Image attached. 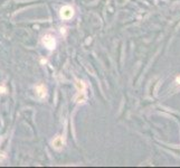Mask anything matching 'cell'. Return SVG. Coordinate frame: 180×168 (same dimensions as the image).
Instances as JSON below:
<instances>
[{"instance_id": "obj_1", "label": "cell", "mask_w": 180, "mask_h": 168, "mask_svg": "<svg viewBox=\"0 0 180 168\" xmlns=\"http://www.w3.org/2000/svg\"><path fill=\"white\" fill-rule=\"evenodd\" d=\"M74 13H75V11H74V9H73L71 6H64V7L61 9V11H59L61 18L64 19V20H68V19L73 18Z\"/></svg>"}, {"instance_id": "obj_2", "label": "cell", "mask_w": 180, "mask_h": 168, "mask_svg": "<svg viewBox=\"0 0 180 168\" xmlns=\"http://www.w3.org/2000/svg\"><path fill=\"white\" fill-rule=\"evenodd\" d=\"M43 44L45 45L46 48H48L49 51L54 50L56 47V40L51 35H45L43 37Z\"/></svg>"}, {"instance_id": "obj_3", "label": "cell", "mask_w": 180, "mask_h": 168, "mask_svg": "<svg viewBox=\"0 0 180 168\" xmlns=\"http://www.w3.org/2000/svg\"><path fill=\"white\" fill-rule=\"evenodd\" d=\"M64 147V138L61 136H57L54 140H53V148L56 150H61Z\"/></svg>"}, {"instance_id": "obj_4", "label": "cell", "mask_w": 180, "mask_h": 168, "mask_svg": "<svg viewBox=\"0 0 180 168\" xmlns=\"http://www.w3.org/2000/svg\"><path fill=\"white\" fill-rule=\"evenodd\" d=\"M76 88L78 90V95H85V91H86V85L83 81H79V80H76Z\"/></svg>"}, {"instance_id": "obj_5", "label": "cell", "mask_w": 180, "mask_h": 168, "mask_svg": "<svg viewBox=\"0 0 180 168\" xmlns=\"http://www.w3.org/2000/svg\"><path fill=\"white\" fill-rule=\"evenodd\" d=\"M36 92H37V95L40 99H44L47 94V90H46L45 85H43V84H39V85L36 86Z\"/></svg>"}]
</instances>
